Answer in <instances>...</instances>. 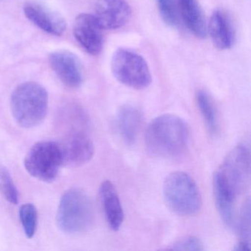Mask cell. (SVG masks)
I'll use <instances>...</instances> for the list:
<instances>
[{
  "instance_id": "obj_1",
  "label": "cell",
  "mask_w": 251,
  "mask_h": 251,
  "mask_svg": "<svg viewBox=\"0 0 251 251\" xmlns=\"http://www.w3.org/2000/svg\"><path fill=\"white\" fill-rule=\"evenodd\" d=\"M189 127L184 120L173 114L154 119L145 132V146L150 154L162 158L180 156L186 151Z\"/></svg>"
},
{
  "instance_id": "obj_2",
  "label": "cell",
  "mask_w": 251,
  "mask_h": 251,
  "mask_svg": "<svg viewBox=\"0 0 251 251\" xmlns=\"http://www.w3.org/2000/svg\"><path fill=\"white\" fill-rule=\"evenodd\" d=\"M251 177V153L246 145H236L213 176V187L236 201L246 189Z\"/></svg>"
},
{
  "instance_id": "obj_3",
  "label": "cell",
  "mask_w": 251,
  "mask_h": 251,
  "mask_svg": "<svg viewBox=\"0 0 251 251\" xmlns=\"http://www.w3.org/2000/svg\"><path fill=\"white\" fill-rule=\"evenodd\" d=\"M48 108V92L39 83H22L11 95V112L21 127L31 128L39 126L46 117Z\"/></svg>"
},
{
  "instance_id": "obj_4",
  "label": "cell",
  "mask_w": 251,
  "mask_h": 251,
  "mask_svg": "<svg viewBox=\"0 0 251 251\" xmlns=\"http://www.w3.org/2000/svg\"><path fill=\"white\" fill-rule=\"evenodd\" d=\"M164 200L170 210L182 217L196 215L202 207V198L196 183L184 172L170 173L163 186Z\"/></svg>"
},
{
  "instance_id": "obj_5",
  "label": "cell",
  "mask_w": 251,
  "mask_h": 251,
  "mask_svg": "<svg viewBox=\"0 0 251 251\" xmlns=\"http://www.w3.org/2000/svg\"><path fill=\"white\" fill-rule=\"evenodd\" d=\"M95 221V211L90 198L81 189L67 191L60 201L57 224L63 231L80 233L87 231Z\"/></svg>"
},
{
  "instance_id": "obj_6",
  "label": "cell",
  "mask_w": 251,
  "mask_h": 251,
  "mask_svg": "<svg viewBox=\"0 0 251 251\" xmlns=\"http://www.w3.org/2000/svg\"><path fill=\"white\" fill-rule=\"evenodd\" d=\"M111 67L117 81L127 87L142 90L152 83L146 60L134 51L125 48L117 50L111 58Z\"/></svg>"
},
{
  "instance_id": "obj_7",
  "label": "cell",
  "mask_w": 251,
  "mask_h": 251,
  "mask_svg": "<svg viewBox=\"0 0 251 251\" xmlns=\"http://www.w3.org/2000/svg\"><path fill=\"white\" fill-rule=\"evenodd\" d=\"M24 165L35 178L46 183L54 181L64 165L61 145L52 141L38 142L26 155Z\"/></svg>"
},
{
  "instance_id": "obj_8",
  "label": "cell",
  "mask_w": 251,
  "mask_h": 251,
  "mask_svg": "<svg viewBox=\"0 0 251 251\" xmlns=\"http://www.w3.org/2000/svg\"><path fill=\"white\" fill-rule=\"evenodd\" d=\"M90 7L103 30L121 28L131 17V8L126 0H90Z\"/></svg>"
},
{
  "instance_id": "obj_9",
  "label": "cell",
  "mask_w": 251,
  "mask_h": 251,
  "mask_svg": "<svg viewBox=\"0 0 251 251\" xmlns=\"http://www.w3.org/2000/svg\"><path fill=\"white\" fill-rule=\"evenodd\" d=\"M102 27L92 14H81L76 17L73 26L75 38L80 46L92 55H98L103 48Z\"/></svg>"
},
{
  "instance_id": "obj_10",
  "label": "cell",
  "mask_w": 251,
  "mask_h": 251,
  "mask_svg": "<svg viewBox=\"0 0 251 251\" xmlns=\"http://www.w3.org/2000/svg\"><path fill=\"white\" fill-rule=\"evenodd\" d=\"M51 68L67 87L78 88L83 83V67L77 55L68 50H57L50 55Z\"/></svg>"
},
{
  "instance_id": "obj_11",
  "label": "cell",
  "mask_w": 251,
  "mask_h": 251,
  "mask_svg": "<svg viewBox=\"0 0 251 251\" xmlns=\"http://www.w3.org/2000/svg\"><path fill=\"white\" fill-rule=\"evenodd\" d=\"M23 11L27 20L49 34L61 36L66 31L67 23L64 17L45 4L30 1L24 5Z\"/></svg>"
},
{
  "instance_id": "obj_12",
  "label": "cell",
  "mask_w": 251,
  "mask_h": 251,
  "mask_svg": "<svg viewBox=\"0 0 251 251\" xmlns=\"http://www.w3.org/2000/svg\"><path fill=\"white\" fill-rule=\"evenodd\" d=\"M60 144V143H59ZM61 145L64 164L79 167L93 158L95 147L90 138L80 130H73Z\"/></svg>"
},
{
  "instance_id": "obj_13",
  "label": "cell",
  "mask_w": 251,
  "mask_h": 251,
  "mask_svg": "<svg viewBox=\"0 0 251 251\" xmlns=\"http://www.w3.org/2000/svg\"><path fill=\"white\" fill-rule=\"evenodd\" d=\"M99 194L107 223L113 230L117 231L123 225L125 215L117 189L111 181L105 180L100 186Z\"/></svg>"
},
{
  "instance_id": "obj_14",
  "label": "cell",
  "mask_w": 251,
  "mask_h": 251,
  "mask_svg": "<svg viewBox=\"0 0 251 251\" xmlns=\"http://www.w3.org/2000/svg\"><path fill=\"white\" fill-rule=\"evenodd\" d=\"M143 123V114L134 105H123L117 114L119 133L126 144L134 143Z\"/></svg>"
},
{
  "instance_id": "obj_15",
  "label": "cell",
  "mask_w": 251,
  "mask_h": 251,
  "mask_svg": "<svg viewBox=\"0 0 251 251\" xmlns=\"http://www.w3.org/2000/svg\"><path fill=\"white\" fill-rule=\"evenodd\" d=\"M214 47L220 50L230 49L234 42L231 24L227 16L220 11L213 13L207 26Z\"/></svg>"
},
{
  "instance_id": "obj_16",
  "label": "cell",
  "mask_w": 251,
  "mask_h": 251,
  "mask_svg": "<svg viewBox=\"0 0 251 251\" xmlns=\"http://www.w3.org/2000/svg\"><path fill=\"white\" fill-rule=\"evenodd\" d=\"M180 15L188 30L200 39L206 37L207 25L197 0H177Z\"/></svg>"
},
{
  "instance_id": "obj_17",
  "label": "cell",
  "mask_w": 251,
  "mask_h": 251,
  "mask_svg": "<svg viewBox=\"0 0 251 251\" xmlns=\"http://www.w3.org/2000/svg\"><path fill=\"white\" fill-rule=\"evenodd\" d=\"M198 108L211 133H215L218 129L217 110L211 97L205 91H199L196 96Z\"/></svg>"
},
{
  "instance_id": "obj_18",
  "label": "cell",
  "mask_w": 251,
  "mask_h": 251,
  "mask_svg": "<svg viewBox=\"0 0 251 251\" xmlns=\"http://www.w3.org/2000/svg\"><path fill=\"white\" fill-rule=\"evenodd\" d=\"M20 218L25 233L29 239H31L36 233L37 227V210L31 203L22 205L20 209Z\"/></svg>"
},
{
  "instance_id": "obj_19",
  "label": "cell",
  "mask_w": 251,
  "mask_h": 251,
  "mask_svg": "<svg viewBox=\"0 0 251 251\" xmlns=\"http://www.w3.org/2000/svg\"><path fill=\"white\" fill-rule=\"evenodd\" d=\"M0 189L8 202L14 205L18 203V190L14 184L11 175L5 168L0 169Z\"/></svg>"
},
{
  "instance_id": "obj_20",
  "label": "cell",
  "mask_w": 251,
  "mask_h": 251,
  "mask_svg": "<svg viewBox=\"0 0 251 251\" xmlns=\"http://www.w3.org/2000/svg\"><path fill=\"white\" fill-rule=\"evenodd\" d=\"M251 201L248 198L244 203L239 216V233L241 237L240 242L251 244Z\"/></svg>"
},
{
  "instance_id": "obj_21",
  "label": "cell",
  "mask_w": 251,
  "mask_h": 251,
  "mask_svg": "<svg viewBox=\"0 0 251 251\" xmlns=\"http://www.w3.org/2000/svg\"><path fill=\"white\" fill-rule=\"evenodd\" d=\"M161 18L164 23L175 27L177 24V16L173 5V0H156Z\"/></svg>"
},
{
  "instance_id": "obj_22",
  "label": "cell",
  "mask_w": 251,
  "mask_h": 251,
  "mask_svg": "<svg viewBox=\"0 0 251 251\" xmlns=\"http://www.w3.org/2000/svg\"><path fill=\"white\" fill-rule=\"evenodd\" d=\"M169 249L173 251H203L204 248L202 242L198 238L195 236H187L175 242Z\"/></svg>"
}]
</instances>
